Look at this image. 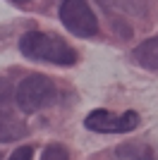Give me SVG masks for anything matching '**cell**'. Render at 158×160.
<instances>
[{"label":"cell","mask_w":158,"mask_h":160,"mask_svg":"<svg viewBox=\"0 0 158 160\" xmlns=\"http://www.w3.org/2000/svg\"><path fill=\"white\" fill-rule=\"evenodd\" d=\"M34 158V148L31 146H19L17 151H12V155L7 160H31Z\"/></svg>","instance_id":"9"},{"label":"cell","mask_w":158,"mask_h":160,"mask_svg":"<svg viewBox=\"0 0 158 160\" xmlns=\"http://www.w3.org/2000/svg\"><path fill=\"white\" fill-rule=\"evenodd\" d=\"M60 19L74 36H82V38H89L98 31V19L86 0H62Z\"/></svg>","instance_id":"3"},{"label":"cell","mask_w":158,"mask_h":160,"mask_svg":"<svg viewBox=\"0 0 158 160\" xmlns=\"http://www.w3.org/2000/svg\"><path fill=\"white\" fill-rule=\"evenodd\" d=\"M26 134V127L17 122L12 115L0 112V141H17Z\"/></svg>","instance_id":"7"},{"label":"cell","mask_w":158,"mask_h":160,"mask_svg":"<svg viewBox=\"0 0 158 160\" xmlns=\"http://www.w3.org/2000/svg\"><path fill=\"white\" fill-rule=\"evenodd\" d=\"M19 50L31 60L55 62V65H72L77 55L62 38L41 31H29L19 38Z\"/></svg>","instance_id":"1"},{"label":"cell","mask_w":158,"mask_h":160,"mask_svg":"<svg viewBox=\"0 0 158 160\" xmlns=\"http://www.w3.org/2000/svg\"><path fill=\"white\" fill-rule=\"evenodd\" d=\"M134 60L146 69H158V36L144 41L139 48H134Z\"/></svg>","instance_id":"6"},{"label":"cell","mask_w":158,"mask_h":160,"mask_svg":"<svg viewBox=\"0 0 158 160\" xmlns=\"http://www.w3.org/2000/svg\"><path fill=\"white\" fill-rule=\"evenodd\" d=\"M41 160H70V153H67L65 146L60 143H50V146L43 151V158Z\"/></svg>","instance_id":"8"},{"label":"cell","mask_w":158,"mask_h":160,"mask_svg":"<svg viewBox=\"0 0 158 160\" xmlns=\"http://www.w3.org/2000/svg\"><path fill=\"white\" fill-rule=\"evenodd\" d=\"M86 129L91 132H101V134H122V132H132L139 124V115L137 112H108V110H93L86 115L84 120Z\"/></svg>","instance_id":"4"},{"label":"cell","mask_w":158,"mask_h":160,"mask_svg":"<svg viewBox=\"0 0 158 160\" xmlns=\"http://www.w3.org/2000/svg\"><path fill=\"white\" fill-rule=\"evenodd\" d=\"M55 96H58L55 84L48 77L31 74V77L19 81V86L14 91V103H17V108L22 112H39L46 105H50L55 100Z\"/></svg>","instance_id":"2"},{"label":"cell","mask_w":158,"mask_h":160,"mask_svg":"<svg viewBox=\"0 0 158 160\" xmlns=\"http://www.w3.org/2000/svg\"><path fill=\"white\" fill-rule=\"evenodd\" d=\"M14 2H29V0H14Z\"/></svg>","instance_id":"10"},{"label":"cell","mask_w":158,"mask_h":160,"mask_svg":"<svg viewBox=\"0 0 158 160\" xmlns=\"http://www.w3.org/2000/svg\"><path fill=\"white\" fill-rule=\"evenodd\" d=\"M118 158L120 160H153L156 153L153 148L144 141H127V143H120L118 146Z\"/></svg>","instance_id":"5"}]
</instances>
